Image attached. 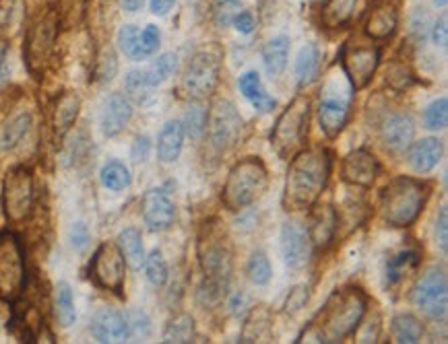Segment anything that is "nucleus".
<instances>
[{
  "label": "nucleus",
  "mask_w": 448,
  "mask_h": 344,
  "mask_svg": "<svg viewBox=\"0 0 448 344\" xmlns=\"http://www.w3.org/2000/svg\"><path fill=\"white\" fill-rule=\"evenodd\" d=\"M368 309V297L360 287L337 288L312 318L295 343L335 344L351 336Z\"/></svg>",
  "instance_id": "obj_1"
},
{
  "label": "nucleus",
  "mask_w": 448,
  "mask_h": 344,
  "mask_svg": "<svg viewBox=\"0 0 448 344\" xmlns=\"http://www.w3.org/2000/svg\"><path fill=\"white\" fill-rule=\"evenodd\" d=\"M333 170V155L325 147L302 149L289 159L281 204L287 213L308 211L323 196Z\"/></svg>",
  "instance_id": "obj_2"
},
{
  "label": "nucleus",
  "mask_w": 448,
  "mask_h": 344,
  "mask_svg": "<svg viewBox=\"0 0 448 344\" xmlns=\"http://www.w3.org/2000/svg\"><path fill=\"white\" fill-rule=\"evenodd\" d=\"M428 194L430 188L422 179L409 175H399L391 179L380 194V213L385 223L394 229L411 227L422 215Z\"/></svg>",
  "instance_id": "obj_3"
},
{
  "label": "nucleus",
  "mask_w": 448,
  "mask_h": 344,
  "mask_svg": "<svg viewBox=\"0 0 448 344\" xmlns=\"http://www.w3.org/2000/svg\"><path fill=\"white\" fill-rule=\"evenodd\" d=\"M269 188V172L261 157H246L238 161L222 190V202L229 213H240L265 196Z\"/></svg>",
  "instance_id": "obj_4"
},
{
  "label": "nucleus",
  "mask_w": 448,
  "mask_h": 344,
  "mask_svg": "<svg viewBox=\"0 0 448 344\" xmlns=\"http://www.w3.org/2000/svg\"><path fill=\"white\" fill-rule=\"evenodd\" d=\"M58 27H60V17H58L56 6H50V4L38 10L27 27L23 56H25L27 70L38 79L44 74V70L52 60L58 40Z\"/></svg>",
  "instance_id": "obj_5"
},
{
  "label": "nucleus",
  "mask_w": 448,
  "mask_h": 344,
  "mask_svg": "<svg viewBox=\"0 0 448 344\" xmlns=\"http://www.w3.org/2000/svg\"><path fill=\"white\" fill-rule=\"evenodd\" d=\"M355 89L343 74V70H331L325 79L318 99V122L329 138H337L349 122L351 101Z\"/></svg>",
  "instance_id": "obj_6"
},
{
  "label": "nucleus",
  "mask_w": 448,
  "mask_h": 344,
  "mask_svg": "<svg viewBox=\"0 0 448 344\" xmlns=\"http://www.w3.org/2000/svg\"><path fill=\"white\" fill-rule=\"evenodd\" d=\"M308 122H310V99L308 95H295L291 104L281 112L271 130V147L279 159L289 161L298 151L304 149L308 136Z\"/></svg>",
  "instance_id": "obj_7"
},
{
  "label": "nucleus",
  "mask_w": 448,
  "mask_h": 344,
  "mask_svg": "<svg viewBox=\"0 0 448 344\" xmlns=\"http://www.w3.org/2000/svg\"><path fill=\"white\" fill-rule=\"evenodd\" d=\"M199 264L203 270V279L229 288L231 270H233V252L225 229L217 221L205 223L199 237Z\"/></svg>",
  "instance_id": "obj_8"
},
{
  "label": "nucleus",
  "mask_w": 448,
  "mask_h": 344,
  "mask_svg": "<svg viewBox=\"0 0 448 344\" xmlns=\"http://www.w3.org/2000/svg\"><path fill=\"white\" fill-rule=\"evenodd\" d=\"M219 79H222V52L217 48L199 50L186 64L180 83V95L190 101H203L215 93Z\"/></svg>",
  "instance_id": "obj_9"
},
{
  "label": "nucleus",
  "mask_w": 448,
  "mask_h": 344,
  "mask_svg": "<svg viewBox=\"0 0 448 344\" xmlns=\"http://www.w3.org/2000/svg\"><path fill=\"white\" fill-rule=\"evenodd\" d=\"M27 285L25 254L17 233H0V299L17 303Z\"/></svg>",
  "instance_id": "obj_10"
},
{
  "label": "nucleus",
  "mask_w": 448,
  "mask_h": 344,
  "mask_svg": "<svg viewBox=\"0 0 448 344\" xmlns=\"http://www.w3.org/2000/svg\"><path fill=\"white\" fill-rule=\"evenodd\" d=\"M36 186L27 167H13L2 179V208L10 223L25 221L33 211Z\"/></svg>",
  "instance_id": "obj_11"
},
{
  "label": "nucleus",
  "mask_w": 448,
  "mask_h": 344,
  "mask_svg": "<svg viewBox=\"0 0 448 344\" xmlns=\"http://www.w3.org/2000/svg\"><path fill=\"white\" fill-rule=\"evenodd\" d=\"M242 115L238 114L235 106L229 99H215L209 114H207V128L205 132L209 134V145L217 155L229 153L240 136H242Z\"/></svg>",
  "instance_id": "obj_12"
},
{
  "label": "nucleus",
  "mask_w": 448,
  "mask_h": 344,
  "mask_svg": "<svg viewBox=\"0 0 448 344\" xmlns=\"http://www.w3.org/2000/svg\"><path fill=\"white\" fill-rule=\"evenodd\" d=\"M411 301L430 320H442L448 307L447 272L442 266L428 268L411 290Z\"/></svg>",
  "instance_id": "obj_13"
},
{
  "label": "nucleus",
  "mask_w": 448,
  "mask_h": 344,
  "mask_svg": "<svg viewBox=\"0 0 448 344\" xmlns=\"http://www.w3.org/2000/svg\"><path fill=\"white\" fill-rule=\"evenodd\" d=\"M339 62H341V70L347 76V81L351 83V87L355 91H360L370 85V81L378 68V62H380V50L372 44L366 46V44L349 40L341 48Z\"/></svg>",
  "instance_id": "obj_14"
},
{
  "label": "nucleus",
  "mask_w": 448,
  "mask_h": 344,
  "mask_svg": "<svg viewBox=\"0 0 448 344\" xmlns=\"http://www.w3.org/2000/svg\"><path fill=\"white\" fill-rule=\"evenodd\" d=\"M126 272V262L114 241H104L89 264V277L98 287L106 288L114 295L122 297L124 290V275Z\"/></svg>",
  "instance_id": "obj_15"
},
{
  "label": "nucleus",
  "mask_w": 448,
  "mask_h": 344,
  "mask_svg": "<svg viewBox=\"0 0 448 344\" xmlns=\"http://www.w3.org/2000/svg\"><path fill=\"white\" fill-rule=\"evenodd\" d=\"M339 231V213L331 204H314L308 208L306 233L314 252L327 249Z\"/></svg>",
  "instance_id": "obj_16"
},
{
  "label": "nucleus",
  "mask_w": 448,
  "mask_h": 344,
  "mask_svg": "<svg viewBox=\"0 0 448 344\" xmlns=\"http://www.w3.org/2000/svg\"><path fill=\"white\" fill-rule=\"evenodd\" d=\"M380 173V163L374 153L368 149L351 151L341 163V179L349 186L357 188H372Z\"/></svg>",
  "instance_id": "obj_17"
},
{
  "label": "nucleus",
  "mask_w": 448,
  "mask_h": 344,
  "mask_svg": "<svg viewBox=\"0 0 448 344\" xmlns=\"http://www.w3.org/2000/svg\"><path fill=\"white\" fill-rule=\"evenodd\" d=\"M279 247L281 258L289 268L300 270L308 264L312 245H310L308 233L302 227V223H298V221L283 223L279 235Z\"/></svg>",
  "instance_id": "obj_18"
},
{
  "label": "nucleus",
  "mask_w": 448,
  "mask_h": 344,
  "mask_svg": "<svg viewBox=\"0 0 448 344\" xmlns=\"http://www.w3.org/2000/svg\"><path fill=\"white\" fill-rule=\"evenodd\" d=\"M141 213L147 229L153 233L169 229L176 219V206L164 188H151L145 192L141 202Z\"/></svg>",
  "instance_id": "obj_19"
},
{
  "label": "nucleus",
  "mask_w": 448,
  "mask_h": 344,
  "mask_svg": "<svg viewBox=\"0 0 448 344\" xmlns=\"http://www.w3.org/2000/svg\"><path fill=\"white\" fill-rule=\"evenodd\" d=\"M415 136V122L407 112H391L380 122V140L391 153L405 151Z\"/></svg>",
  "instance_id": "obj_20"
},
{
  "label": "nucleus",
  "mask_w": 448,
  "mask_h": 344,
  "mask_svg": "<svg viewBox=\"0 0 448 344\" xmlns=\"http://www.w3.org/2000/svg\"><path fill=\"white\" fill-rule=\"evenodd\" d=\"M91 336L98 343H124L130 338V330L124 313L114 307H102L91 320Z\"/></svg>",
  "instance_id": "obj_21"
},
{
  "label": "nucleus",
  "mask_w": 448,
  "mask_h": 344,
  "mask_svg": "<svg viewBox=\"0 0 448 344\" xmlns=\"http://www.w3.org/2000/svg\"><path fill=\"white\" fill-rule=\"evenodd\" d=\"M132 117V106L128 101L126 95L122 93H112L102 108V115H100V126H102V134L114 138L118 136L130 122Z\"/></svg>",
  "instance_id": "obj_22"
},
{
  "label": "nucleus",
  "mask_w": 448,
  "mask_h": 344,
  "mask_svg": "<svg viewBox=\"0 0 448 344\" xmlns=\"http://www.w3.org/2000/svg\"><path fill=\"white\" fill-rule=\"evenodd\" d=\"M442 140L440 138H422L417 142H411L407 147V163L413 172L417 173H428L432 172L442 157Z\"/></svg>",
  "instance_id": "obj_23"
},
{
  "label": "nucleus",
  "mask_w": 448,
  "mask_h": 344,
  "mask_svg": "<svg viewBox=\"0 0 448 344\" xmlns=\"http://www.w3.org/2000/svg\"><path fill=\"white\" fill-rule=\"evenodd\" d=\"M399 23V13L392 2H378L370 8L364 31L372 40H389Z\"/></svg>",
  "instance_id": "obj_24"
},
{
  "label": "nucleus",
  "mask_w": 448,
  "mask_h": 344,
  "mask_svg": "<svg viewBox=\"0 0 448 344\" xmlns=\"http://www.w3.org/2000/svg\"><path fill=\"white\" fill-rule=\"evenodd\" d=\"M238 87L242 91V95L250 101V106L261 112V114H271L275 108H277V101L275 97H271L261 81V74L254 72V70H248L240 76L238 81Z\"/></svg>",
  "instance_id": "obj_25"
},
{
  "label": "nucleus",
  "mask_w": 448,
  "mask_h": 344,
  "mask_svg": "<svg viewBox=\"0 0 448 344\" xmlns=\"http://www.w3.org/2000/svg\"><path fill=\"white\" fill-rule=\"evenodd\" d=\"M184 124L182 120H169L164 124L160 136H157V157L162 163L178 161L182 147H184Z\"/></svg>",
  "instance_id": "obj_26"
},
{
  "label": "nucleus",
  "mask_w": 448,
  "mask_h": 344,
  "mask_svg": "<svg viewBox=\"0 0 448 344\" xmlns=\"http://www.w3.org/2000/svg\"><path fill=\"white\" fill-rule=\"evenodd\" d=\"M271 330H273V316L267 309V305L252 307V311L244 322L240 343H267L271 338Z\"/></svg>",
  "instance_id": "obj_27"
},
{
  "label": "nucleus",
  "mask_w": 448,
  "mask_h": 344,
  "mask_svg": "<svg viewBox=\"0 0 448 344\" xmlns=\"http://www.w3.org/2000/svg\"><path fill=\"white\" fill-rule=\"evenodd\" d=\"M79 110H81V101L75 93H62L58 97L52 112V128L56 138H64L68 134V130L79 117Z\"/></svg>",
  "instance_id": "obj_28"
},
{
  "label": "nucleus",
  "mask_w": 448,
  "mask_h": 344,
  "mask_svg": "<svg viewBox=\"0 0 448 344\" xmlns=\"http://www.w3.org/2000/svg\"><path fill=\"white\" fill-rule=\"evenodd\" d=\"M116 245L124 258V262L132 268V270H141L143 262H145V245H143V237L134 227L120 231Z\"/></svg>",
  "instance_id": "obj_29"
},
{
  "label": "nucleus",
  "mask_w": 448,
  "mask_h": 344,
  "mask_svg": "<svg viewBox=\"0 0 448 344\" xmlns=\"http://www.w3.org/2000/svg\"><path fill=\"white\" fill-rule=\"evenodd\" d=\"M31 114L29 112H19L15 114L0 130V149L2 151H13L17 149L23 138L27 136L29 128H31Z\"/></svg>",
  "instance_id": "obj_30"
},
{
  "label": "nucleus",
  "mask_w": 448,
  "mask_h": 344,
  "mask_svg": "<svg viewBox=\"0 0 448 344\" xmlns=\"http://www.w3.org/2000/svg\"><path fill=\"white\" fill-rule=\"evenodd\" d=\"M355 6H357V0H327V4L320 10V25L325 29L345 27L353 17Z\"/></svg>",
  "instance_id": "obj_31"
},
{
  "label": "nucleus",
  "mask_w": 448,
  "mask_h": 344,
  "mask_svg": "<svg viewBox=\"0 0 448 344\" xmlns=\"http://www.w3.org/2000/svg\"><path fill=\"white\" fill-rule=\"evenodd\" d=\"M287 58H289V38L287 35L273 38L263 48V62H265V68L271 76H279L285 70Z\"/></svg>",
  "instance_id": "obj_32"
},
{
  "label": "nucleus",
  "mask_w": 448,
  "mask_h": 344,
  "mask_svg": "<svg viewBox=\"0 0 448 344\" xmlns=\"http://www.w3.org/2000/svg\"><path fill=\"white\" fill-rule=\"evenodd\" d=\"M391 334L394 343L415 344L422 341L424 326L422 322L411 313H396L391 320Z\"/></svg>",
  "instance_id": "obj_33"
},
{
  "label": "nucleus",
  "mask_w": 448,
  "mask_h": 344,
  "mask_svg": "<svg viewBox=\"0 0 448 344\" xmlns=\"http://www.w3.org/2000/svg\"><path fill=\"white\" fill-rule=\"evenodd\" d=\"M422 262V256L417 249H403L394 254L391 260L387 262V283L396 285L401 283L411 270H415Z\"/></svg>",
  "instance_id": "obj_34"
},
{
  "label": "nucleus",
  "mask_w": 448,
  "mask_h": 344,
  "mask_svg": "<svg viewBox=\"0 0 448 344\" xmlns=\"http://www.w3.org/2000/svg\"><path fill=\"white\" fill-rule=\"evenodd\" d=\"M54 313L58 324L62 328H70L77 322V309H75V297L68 283H58L54 290Z\"/></svg>",
  "instance_id": "obj_35"
},
{
  "label": "nucleus",
  "mask_w": 448,
  "mask_h": 344,
  "mask_svg": "<svg viewBox=\"0 0 448 344\" xmlns=\"http://www.w3.org/2000/svg\"><path fill=\"white\" fill-rule=\"evenodd\" d=\"M196 336V326L192 316L188 313H178L166 324L164 330V343H176V344H186L192 343Z\"/></svg>",
  "instance_id": "obj_36"
},
{
  "label": "nucleus",
  "mask_w": 448,
  "mask_h": 344,
  "mask_svg": "<svg viewBox=\"0 0 448 344\" xmlns=\"http://www.w3.org/2000/svg\"><path fill=\"white\" fill-rule=\"evenodd\" d=\"M320 64V50L316 44H308L300 50L298 60H295V74H298V83L306 85L314 79L316 70Z\"/></svg>",
  "instance_id": "obj_37"
},
{
  "label": "nucleus",
  "mask_w": 448,
  "mask_h": 344,
  "mask_svg": "<svg viewBox=\"0 0 448 344\" xmlns=\"http://www.w3.org/2000/svg\"><path fill=\"white\" fill-rule=\"evenodd\" d=\"M176 68H178V54L168 52V54H162L149 68H145L143 72H145L149 85L155 89V87H160L162 83L168 81L169 76L176 72Z\"/></svg>",
  "instance_id": "obj_38"
},
{
  "label": "nucleus",
  "mask_w": 448,
  "mask_h": 344,
  "mask_svg": "<svg viewBox=\"0 0 448 344\" xmlns=\"http://www.w3.org/2000/svg\"><path fill=\"white\" fill-rule=\"evenodd\" d=\"M100 179L102 183L112 190V192H122L130 186V172L124 163L120 161H108L102 172H100Z\"/></svg>",
  "instance_id": "obj_39"
},
{
  "label": "nucleus",
  "mask_w": 448,
  "mask_h": 344,
  "mask_svg": "<svg viewBox=\"0 0 448 344\" xmlns=\"http://www.w3.org/2000/svg\"><path fill=\"white\" fill-rule=\"evenodd\" d=\"M246 275H248L250 283L256 285V287H265L271 281V277H273L271 262H269V258H267V254L263 249H256L250 256L248 266H246Z\"/></svg>",
  "instance_id": "obj_40"
},
{
  "label": "nucleus",
  "mask_w": 448,
  "mask_h": 344,
  "mask_svg": "<svg viewBox=\"0 0 448 344\" xmlns=\"http://www.w3.org/2000/svg\"><path fill=\"white\" fill-rule=\"evenodd\" d=\"M143 266H145V277L153 287H164L168 283V262L160 249H153L149 256H145Z\"/></svg>",
  "instance_id": "obj_41"
},
{
  "label": "nucleus",
  "mask_w": 448,
  "mask_h": 344,
  "mask_svg": "<svg viewBox=\"0 0 448 344\" xmlns=\"http://www.w3.org/2000/svg\"><path fill=\"white\" fill-rule=\"evenodd\" d=\"M118 48L130 60H145L141 52V31L134 25H124L118 31Z\"/></svg>",
  "instance_id": "obj_42"
},
{
  "label": "nucleus",
  "mask_w": 448,
  "mask_h": 344,
  "mask_svg": "<svg viewBox=\"0 0 448 344\" xmlns=\"http://www.w3.org/2000/svg\"><path fill=\"white\" fill-rule=\"evenodd\" d=\"M124 87H126V93L137 101V104H145L149 97H151V91L153 87L149 85L147 76L143 70H130L126 74V81H124Z\"/></svg>",
  "instance_id": "obj_43"
},
{
  "label": "nucleus",
  "mask_w": 448,
  "mask_h": 344,
  "mask_svg": "<svg viewBox=\"0 0 448 344\" xmlns=\"http://www.w3.org/2000/svg\"><path fill=\"white\" fill-rule=\"evenodd\" d=\"M448 124V99L440 97L436 101H432L426 110H424V126L428 130H445Z\"/></svg>",
  "instance_id": "obj_44"
},
{
  "label": "nucleus",
  "mask_w": 448,
  "mask_h": 344,
  "mask_svg": "<svg viewBox=\"0 0 448 344\" xmlns=\"http://www.w3.org/2000/svg\"><path fill=\"white\" fill-rule=\"evenodd\" d=\"M242 10V0H213V21L217 27H229Z\"/></svg>",
  "instance_id": "obj_45"
},
{
  "label": "nucleus",
  "mask_w": 448,
  "mask_h": 344,
  "mask_svg": "<svg viewBox=\"0 0 448 344\" xmlns=\"http://www.w3.org/2000/svg\"><path fill=\"white\" fill-rule=\"evenodd\" d=\"M182 124H184V132H188L192 138H199L205 134V128H207V112L203 108H194L186 114Z\"/></svg>",
  "instance_id": "obj_46"
},
{
  "label": "nucleus",
  "mask_w": 448,
  "mask_h": 344,
  "mask_svg": "<svg viewBox=\"0 0 448 344\" xmlns=\"http://www.w3.org/2000/svg\"><path fill=\"white\" fill-rule=\"evenodd\" d=\"M85 2L87 0H60V6H58V17H60V25L62 23H77L81 17H83V10H85Z\"/></svg>",
  "instance_id": "obj_47"
},
{
  "label": "nucleus",
  "mask_w": 448,
  "mask_h": 344,
  "mask_svg": "<svg viewBox=\"0 0 448 344\" xmlns=\"http://www.w3.org/2000/svg\"><path fill=\"white\" fill-rule=\"evenodd\" d=\"M160 44H162V33H160L157 25H147L141 31V52H143V58L153 56L157 52Z\"/></svg>",
  "instance_id": "obj_48"
},
{
  "label": "nucleus",
  "mask_w": 448,
  "mask_h": 344,
  "mask_svg": "<svg viewBox=\"0 0 448 344\" xmlns=\"http://www.w3.org/2000/svg\"><path fill=\"white\" fill-rule=\"evenodd\" d=\"M126 318V324H128V330H130V336H149L151 332V322L149 318L143 313V311H130L124 316Z\"/></svg>",
  "instance_id": "obj_49"
},
{
  "label": "nucleus",
  "mask_w": 448,
  "mask_h": 344,
  "mask_svg": "<svg viewBox=\"0 0 448 344\" xmlns=\"http://www.w3.org/2000/svg\"><path fill=\"white\" fill-rule=\"evenodd\" d=\"M308 285H298V287H293L289 290V295H287V301H285V311L287 313H298L306 303H308Z\"/></svg>",
  "instance_id": "obj_50"
},
{
  "label": "nucleus",
  "mask_w": 448,
  "mask_h": 344,
  "mask_svg": "<svg viewBox=\"0 0 448 344\" xmlns=\"http://www.w3.org/2000/svg\"><path fill=\"white\" fill-rule=\"evenodd\" d=\"M68 239H70V245L77 252L85 249L87 243H89V229H87V225L85 223H75L70 227V231H68Z\"/></svg>",
  "instance_id": "obj_51"
},
{
  "label": "nucleus",
  "mask_w": 448,
  "mask_h": 344,
  "mask_svg": "<svg viewBox=\"0 0 448 344\" xmlns=\"http://www.w3.org/2000/svg\"><path fill=\"white\" fill-rule=\"evenodd\" d=\"M149 151H151V140L143 134V136H137V138H134V145H132V149H130V157H132L134 163H143V161H147Z\"/></svg>",
  "instance_id": "obj_52"
},
{
  "label": "nucleus",
  "mask_w": 448,
  "mask_h": 344,
  "mask_svg": "<svg viewBox=\"0 0 448 344\" xmlns=\"http://www.w3.org/2000/svg\"><path fill=\"white\" fill-rule=\"evenodd\" d=\"M436 241L438 245L447 252L448 247V211L447 206L440 208L438 219H436Z\"/></svg>",
  "instance_id": "obj_53"
},
{
  "label": "nucleus",
  "mask_w": 448,
  "mask_h": 344,
  "mask_svg": "<svg viewBox=\"0 0 448 344\" xmlns=\"http://www.w3.org/2000/svg\"><path fill=\"white\" fill-rule=\"evenodd\" d=\"M231 25H235V29L240 31V33H244V35H248V33H252L254 31V17H252V13L250 10H240L238 15H235V19H233V23Z\"/></svg>",
  "instance_id": "obj_54"
},
{
  "label": "nucleus",
  "mask_w": 448,
  "mask_h": 344,
  "mask_svg": "<svg viewBox=\"0 0 448 344\" xmlns=\"http://www.w3.org/2000/svg\"><path fill=\"white\" fill-rule=\"evenodd\" d=\"M116 70H118V62H116V56H114L112 52H108L106 56L102 58V62H100V79H102L104 83L112 81L114 74H116Z\"/></svg>",
  "instance_id": "obj_55"
},
{
  "label": "nucleus",
  "mask_w": 448,
  "mask_h": 344,
  "mask_svg": "<svg viewBox=\"0 0 448 344\" xmlns=\"http://www.w3.org/2000/svg\"><path fill=\"white\" fill-rule=\"evenodd\" d=\"M432 40L436 46L440 48H447L448 44V27H447V17H440L436 23H434V29H432Z\"/></svg>",
  "instance_id": "obj_56"
},
{
  "label": "nucleus",
  "mask_w": 448,
  "mask_h": 344,
  "mask_svg": "<svg viewBox=\"0 0 448 344\" xmlns=\"http://www.w3.org/2000/svg\"><path fill=\"white\" fill-rule=\"evenodd\" d=\"M10 74V64H8V48L0 46V87L8 81Z\"/></svg>",
  "instance_id": "obj_57"
},
{
  "label": "nucleus",
  "mask_w": 448,
  "mask_h": 344,
  "mask_svg": "<svg viewBox=\"0 0 448 344\" xmlns=\"http://www.w3.org/2000/svg\"><path fill=\"white\" fill-rule=\"evenodd\" d=\"M173 4H176V0H151V13L157 17H164L171 10Z\"/></svg>",
  "instance_id": "obj_58"
},
{
  "label": "nucleus",
  "mask_w": 448,
  "mask_h": 344,
  "mask_svg": "<svg viewBox=\"0 0 448 344\" xmlns=\"http://www.w3.org/2000/svg\"><path fill=\"white\" fill-rule=\"evenodd\" d=\"M246 301H248V297H246L244 293H235V295L231 297V301H229V307H231V311H233V313H240V311H244V309H246Z\"/></svg>",
  "instance_id": "obj_59"
},
{
  "label": "nucleus",
  "mask_w": 448,
  "mask_h": 344,
  "mask_svg": "<svg viewBox=\"0 0 448 344\" xmlns=\"http://www.w3.org/2000/svg\"><path fill=\"white\" fill-rule=\"evenodd\" d=\"M143 4H145V0H122V8L126 13H137Z\"/></svg>",
  "instance_id": "obj_60"
},
{
  "label": "nucleus",
  "mask_w": 448,
  "mask_h": 344,
  "mask_svg": "<svg viewBox=\"0 0 448 344\" xmlns=\"http://www.w3.org/2000/svg\"><path fill=\"white\" fill-rule=\"evenodd\" d=\"M448 0H434V4H436V6H445Z\"/></svg>",
  "instance_id": "obj_61"
}]
</instances>
